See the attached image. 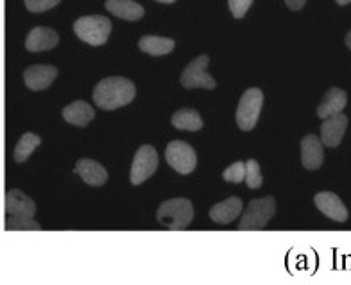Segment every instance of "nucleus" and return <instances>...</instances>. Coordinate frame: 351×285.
Returning a JSON list of instances; mask_svg holds the SVG:
<instances>
[{
    "label": "nucleus",
    "instance_id": "obj_11",
    "mask_svg": "<svg viewBox=\"0 0 351 285\" xmlns=\"http://www.w3.org/2000/svg\"><path fill=\"white\" fill-rule=\"evenodd\" d=\"M348 128V117L344 113H337L328 119H324L321 124V140L326 148H337L341 144L342 137L346 133Z\"/></svg>",
    "mask_w": 351,
    "mask_h": 285
},
{
    "label": "nucleus",
    "instance_id": "obj_14",
    "mask_svg": "<svg viewBox=\"0 0 351 285\" xmlns=\"http://www.w3.org/2000/svg\"><path fill=\"white\" fill-rule=\"evenodd\" d=\"M60 42L58 32L51 27H34L25 38V49L31 52H40V51H49L54 49Z\"/></svg>",
    "mask_w": 351,
    "mask_h": 285
},
{
    "label": "nucleus",
    "instance_id": "obj_8",
    "mask_svg": "<svg viewBox=\"0 0 351 285\" xmlns=\"http://www.w3.org/2000/svg\"><path fill=\"white\" fill-rule=\"evenodd\" d=\"M158 169V152L153 146H142L136 151L133 158V166H131V183L140 185L156 172Z\"/></svg>",
    "mask_w": 351,
    "mask_h": 285
},
{
    "label": "nucleus",
    "instance_id": "obj_29",
    "mask_svg": "<svg viewBox=\"0 0 351 285\" xmlns=\"http://www.w3.org/2000/svg\"><path fill=\"white\" fill-rule=\"evenodd\" d=\"M346 45L351 49V31L346 34Z\"/></svg>",
    "mask_w": 351,
    "mask_h": 285
},
{
    "label": "nucleus",
    "instance_id": "obj_23",
    "mask_svg": "<svg viewBox=\"0 0 351 285\" xmlns=\"http://www.w3.org/2000/svg\"><path fill=\"white\" fill-rule=\"evenodd\" d=\"M5 230H40V225L33 221V217L8 216V219H5Z\"/></svg>",
    "mask_w": 351,
    "mask_h": 285
},
{
    "label": "nucleus",
    "instance_id": "obj_1",
    "mask_svg": "<svg viewBox=\"0 0 351 285\" xmlns=\"http://www.w3.org/2000/svg\"><path fill=\"white\" fill-rule=\"evenodd\" d=\"M134 95H136V88L133 81L121 76L102 79L93 88V101L102 110H117L121 106L130 104Z\"/></svg>",
    "mask_w": 351,
    "mask_h": 285
},
{
    "label": "nucleus",
    "instance_id": "obj_5",
    "mask_svg": "<svg viewBox=\"0 0 351 285\" xmlns=\"http://www.w3.org/2000/svg\"><path fill=\"white\" fill-rule=\"evenodd\" d=\"M262 104L263 93L260 88H250L242 93L239 106H237V124L242 131H251L256 126Z\"/></svg>",
    "mask_w": 351,
    "mask_h": 285
},
{
    "label": "nucleus",
    "instance_id": "obj_27",
    "mask_svg": "<svg viewBox=\"0 0 351 285\" xmlns=\"http://www.w3.org/2000/svg\"><path fill=\"white\" fill-rule=\"evenodd\" d=\"M251 4H253V0H228L231 14H233L235 19H242L251 8Z\"/></svg>",
    "mask_w": 351,
    "mask_h": 285
},
{
    "label": "nucleus",
    "instance_id": "obj_6",
    "mask_svg": "<svg viewBox=\"0 0 351 285\" xmlns=\"http://www.w3.org/2000/svg\"><path fill=\"white\" fill-rule=\"evenodd\" d=\"M165 158L169 166L180 174H190V172H194L195 166H197L194 148L183 140H172V142L167 144Z\"/></svg>",
    "mask_w": 351,
    "mask_h": 285
},
{
    "label": "nucleus",
    "instance_id": "obj_17",
    "mask_svg": "<svg viewBox=\"0 0 351 285\" xmlns=\"http://www.w3.org/2000/svg\"><path fill=\"white\" fill-rule=\"evenodd\" d=\"M242 212V201L239 198H228L224 201L217 203L215 207L210 210V219L219 225H230L231 221H235L237 217L241 216Z\"/></svg>",
    "mask_w": 351,
    "mask_h": 285
},
{
    "label": "nucleus",
    "instance_id": "obj_18",
    "mask_svg": "<svg viewBox=\"0 0 351 285\" xmlns=\"http://www.w3.org/2000/svg\"><path fill=\"white\" fill-rule=\"evenodd\" d=\"M95 117V111L86 101H74L63 108V119L74 126H86Z\"/></svg>",
    "mask_w": 351,
    "mask_h": 285
},
{
    "label": "nucleus",
    "instance_id": "obj_31",
    "mask_svg": "<svg viewBox=\"0 0 351 285\" xmlns=\"http://www.w3.org/2000/svg\"><path fill=\"white\" fill-rule=\"evenodd\" d=\"M156 2H163V4H171V2H174V0H156Z\"/></svg>",
    "mask_w": 351,
    "mask_h": 285
},
{
    "label": "nucleus",
    "instance_id": "obj_20",
    "mask_svg": "<svg viewBox=\"0 0 351 285\" xmlns=\"http://www.w3.org/2000/svg\"><path fill=\"white\" fill-rule=\"evenodd\" d=\"M172 126L181 131H199L203 128V119L199 115L197 110L192 108H181L172 115Z\"/></svg>",
    "mask_w": 351,
    "mask_h": 285
},
{
    "label": "nucleus",
    "instance_id": "obj_2",
    "mask_svg": "<svg viewBox=\"0 0 351 285\" xmlns=\"http://www.w3.org/2000/svg\"><path fill=\"white\" fill-rule=\"evenodd\" d=\"M194 219V207L186 198H174L158 208V221L167 230H185Z\"/></svg>",
    "mask_w": 351,
    "mask_h": 285
},
{
    "label": "nucleus",
    "instance_id": "obj_21",
    "mask_svg": "<svg viewBox=\"0 0 351 285\" xmlns=\"http://www.w3.org/2000/svg\"><path fill=\"white\" fill-rule=\"evenodd\" d=\"M174 40L172 38H163V36H142L138 42L140 51L147 52V54L153 56H163L169 54V52L174 49Z\"/></svg>",
    "mask_w": 351,
    "mask_h": 285
},
{
    "label": "nucleus",
    "instance_id": "obj_19",
    "mask_svg": "<svg viewBox=\"0 0 351 285\" xmlns=\"http://www.w3.org/2000/svg\"><path fill=\"white\" fill-rule=\"evenodd\" d=\"M106 10L124 20H140L145 14L142 5L134 0H106Z\"/></svg>",
    "mask_w": 351,
    "mask_h": 285
},
{
    "label": "nucleus",
    "instance_id": "obj_15",
    "mask_svg": "<svg viewBox=\"0 0 351 285\" xmlns=\"http://www.w3.org/2000/svg\"><path fill=\"white\" fill-rule=\"evenodd\" d=\"M5 214L8 216L33 217L36 214V205L27 194H23L19 189H13L5 196Z\"/></svg>",
    "mask_w": 351,
    "mask_h": 285
},
{
    "label": "nucleus",
    "instance_id": "obj_13",
    "mask_svg": "<svg viewBox=\"0 0 351 285\" xmlns=\"http://www.w3.org/2000/svg\"><path fill=\"white\" fill-rule=\"evenodd\" d=\"M74 170L83 178L84 183H88L90 187H101V185H104L108 181V170L99 161L90 160V158H81V160H77Z\"/></svg>",
    "mask_w": 351,
    "mask_h": 285
},
{
    "label": "nucleus",
    "instance_id": "obj_16",
    "mask_svg": "<svg viewBox=\"0 0 351 285\" xmlns=\"http://www.w3.org/2000/svg\"><path fill=\"white\" fill-rule=\"evenodd\" d=\"M346 92L337 87L330 88L328 92L324 93L321 104L317 106V117L319 119H328V117L332 115H337V113H342V110L346 108Z\"/></svg>",
    "mask_w": 351,
    "mask_h": 285
},
{
    "label": "nucleus",
    "instance_id": "obj_4",
    "mask_svg": "<svg viewBox=\"0 0 351 285\" xmlns=\"http://www.w3.org/2000/svg\"><path fill=\"white\" fill-rule=\"evenodd\" d=\"M274 212H276V201H274L273 196L253 199L245 208V214L242 216L239 230H262L273 219Z\"/></svg>",
    "mask_w": 351,
    "mask_h": 285
},
{
    "label": "nucleus",
    "instance_id": "obj_7",
    "mask_svg": "<svg viewBox=\"0 0 351 285\" xmlns=\"http://www.w3.org/2000/svg\"><path fill=\"white\" fill-rule=\"evenodd\" d=\"M210 58L206 54H201L190 61L181 72V84L185 88H215V79L206 72Z\"/></svg>",
    "mask_w": 351,
    "mask_h": 285
},
{
    "label": "nucleus",
    "instance_id": "obj_9",
    "mask_svg": "<svg viewBox=\"0 0 351 285\" xmlns=\"http://www.w3.org/2000/svg\"><path fill=\"white\" fill-rule=\"evenodd\" d=\"M323 140L317 138V135H306L301 140V163L308 170H317L323 166L324 151H323Z\"/></svg>",
    "mask_w": 351,
    "mask_h": 285
},
{
    "label": "nucleus",
    "instance_id": "obj_26",
    "mask_svg": "<svg viewBox=\"0 0 351 285\" xmlns=\"http://www.w3.org/2000/svg\"><path fill=\"white\" fill-rule=\"evenodd\" d=\"M61 0H25V5H27L29 11L33 13H43V11L52 10L54 5L60 4Z\"/></svg>",
    "mask_w": 351,
    "mask_h": 285
},
{
    "label": "nucleus",
    "instance_id": "obj_30",
    "mask_svg": "<svg viewBox=\"0 0 351 285\" xmlns=\"http://www.w3.org/2000/svg\"><path fill=\"white\" fill-rule=\"evenodd\" d=\"M335 2H337V4H341V5H346V4H350L351 0H335Z\"/></svg>",
    "mask_w": 351,
    "mask_h": 285
},
{
    "label": "nucleus",
    "instance_id": "obj_10",
    "mask_svg": "<svg viewBox=\"0 0 351 285\" xmlns=\"http://www.w3.org/2000/svg\"><path fill=\"white\" fill-rule=\"evenodd\" d=\"M314 203H315V207L323 212L324 216L333 219V221H337V223L348 221V208L346 205L341 201V198H339L337 194L319 192L315 194Z\"/></svg>",
    "mask_w": 351,
    "mask_h": 285
},
{
    "label": "nucleus",
    "instance_id": "obj_22",
    "mask_svg": "<svg viewBox=\"0 0 351 285\" xmlns=\"http://www.w3.org/2000/svg\"><path fill=\"white\" fill-rule=\"evenodd\" d=\"M40 144H42V138L38 137V135L34 133L22 135V138H20L19 144H16V149H14V161L22 163V161L27 160V158L31 157V152H33Z\"/></svg>",
    "mask_w": 351,
    "mask_h": 285
},
{
    "label": "nucleus",
    "instance_id": "obj_24",
    "mask_svg": "<svg viewBox=\"0 0 351 285\" xmlns=\"http://www.w3.org/2000/svg\"><path fill=\"white\" fill-rule=\"evenodd\" d=\"M245 183L250 189H260L263 183L262 170H260L258 161L256 160H247L245 161Z\"/></svg>",
    "mask_w": 351,
    "mask_h": 285
},
{
    "label": "nucleus",
    "instance_id": "obj_28",
    "mask_svg": "<svg viewBox=\"0 0 351 285\" xmlns=\"http://www.w3.org/2000/svg\"><path fill=\"white\" fill-rule=\"evenodd\" d=\"M285 4L289 5L292 11H298L306 4V0H285Z\"/></svg>",
    "mask_w": 351,
    "mask_h": 285
},
{
    "label": "nucleus",
    "instance_id": "obj_3",
    "mask_svg": "<svg viewBox=\"0 0 351 285\" xmlns=\"http://www.w3.org/2000/svg\"><path fill=\"white\" fill-rule=\"evenodd\" d=\"M74 31L83 42L90 45H102L108 42V36L111 32V22L108 16L102 14H90V16H81L75 20Z\"/></svg>",
    "mask_w": 351,
    "mask_h": 285
},
{
    "label": "nucleus",
    "instance_id": "obj_12",
    "mask_svg": "<svg viewBox=\"0 0 351 285\" xmlns=\"http://www.w3.org/2000/svg\"><path fill=\"white\" fill-rule=\"evenodd\" d=\"M58 76V69L52 65H33L23 72V81L31 90H45L52 84V81Z\"/></svg>",
    "mask_w": 351,
    "mask_h": 285
},
{
    "label": "nucleus",
    "instance_id": "obj_25",
    "mask_svg": "<svg viewBox=\"0 0 351 285\" xmlns=\"http://www.w3.org/2000/svg\"><path fill=\"white\" fill-rule=\"evenodd\" d=\"M222 178L228 183H242L245 180V163L244 161H235V163H231L230 167L224 169L222 172Z\"/></svg>",
    "mask_w": 351,
    "mask_h": 285
}]
</instances>
